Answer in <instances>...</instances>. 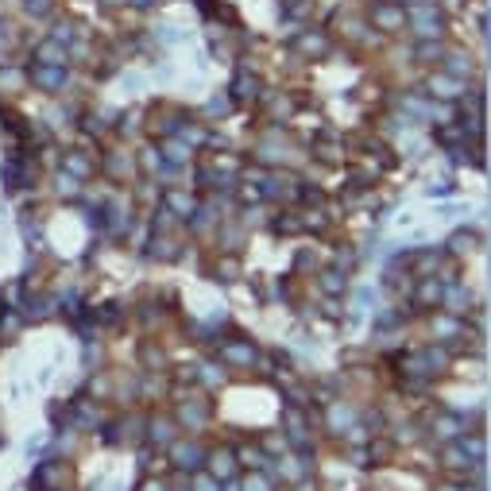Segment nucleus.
<instances>
[{
  "label": "nucleus",
  "mask_w": 491,
  "mask_h": 491,
  "mask_svg": "<svg viewBox=\"0 0 491 491\" xmlns=\"http://www.w3.org/2000/svg\"><path fill=\"white\" fill-rule=\"evenodd\" d=\"M244 491H271V483L256 472V476H248V480H244Z\"/></svg>",
  "instance_id": "22"
},
{
  "label": "nucleus",
  "mask_w": 491,
  "mask_h": 491,
  "mask_svg": "<svg viewBox=\"0 0 491 491\" xmlns=\"http://www.w3.org/2000/svg\"><path fill=\"white\" fill-rule=\"evenodd\" d=\"M449 244H452V252H472V244H476V236H472V232H457V236L449 240Z\"/></svg>",
  "instance_id": "20"
},
{
  "label": "nucleus",
  "mask_w": 491,
  "mask_h": 491,
  "mask_svg": "<svg viewBox=\"0 0 491 491\" xmlns=\"http://www.w3.org/2000/svg\"><path fill=\"white\" fill-rule=\"evenodd\" d=\"M201 379H206V383L213 387V383H221V379H225V372H221L217 363H206V368H201Z\"/></svg>",
  "instance_id": "21"
},
{
  "label": "nucleus",
  "mask_w": 491,
  "mask_h": 491,
  "mask_svg": "<svg viewBox=\"0 0 491 491\" xmlns=\"http://www.w3.org/2000/svg\"><path fill=\"white\" fill-rule=\"evenodd\" d=\"M59 194H66V197H78V178L62 170V174H59Z\"/></svg>",
  "instance_id": "18"
},
{
  "label": "nucleus",
  "mask_w": 491,
  "mask_h": 491,
  "mask_svg": "<svg viewBox=\"0 0 491 491\" xmlns=\"http://www.w3.org/2000/svg\"><path fill=\"white\" fill-rule=\"evenodd\" d=\"M206 461H209V472H213V480H228L236 472V457L228 449H221V452H206Z\"/></svg>",
  "instance_id": "4"
},
{
  "label": "nucleus",
  "mask_w": 491,
  "mask_h": 491,
  "mask_svg": "<svg viewBox=\"0 0 491 491\" xmlns=\"http://www.w3.org/2000/svg\"><path fill=\"white\" fill-rule=\"evenodd\" d=\"M348 422H352V410H348L344 403H333V410H329V425H333V430H344Z\"/></svg>",
  "instance_id": "13"
},
{
  "label": "nucleus",
  "mask_w": 491,
  "mask_h": 491,
  "mask_svg": "<svg viewBox=\"0 0 491 491\" xmlns=\"http://www.w3.org/2000/svg\"><path fill=\"white\" fill-rule=\"evenodd\" d=\"M167 209H174V213L190 217L194 213V197L186 194V190H167Z\"/></svg>",
  "instance_id": "9"
},
{
  "label": "nucleus",
  "mask_w": 491,
  "mask_h": 491,
  "mask_svg": "<svg viewBox=\"0 0 491 491\" xmlns=\"http://www.w3.org/2000/svg\"><path fill=\"white\" fill-rule=\"evenodd\" d=\"M441 290H445V286H437V279H425L422 290H418V302H422V305H437V302H441Z\"/></svg>",
  "instance_id": "11"
},
{
  "label": "nucleus",
  "mask_w": 491,
  "mask_h": 491,
  "mask_svg": "<svg viewBox=\"0 0 491 491\" xmlns=\"http://www.w3.org/2000/svg\"><path fill=\"white\" fill-rule=\"evenodd\" d=\"M206 461V449L197 441H178L174 445V464L178 468H197V464Z\"/></svg>",
  "instance_id": "3"
},
{
  "label": "nucleus",
  "mask_w": 491,
  "mask_h": 491,
  "mask_svg": "<svg viewBox=\"0 0 491 491\" xmlns=\"http://www.w3.org/2000/svg\"><path fill=\"white\" fill-rule=\"evenodd\" d=\"M275 228H279V232H298V228H302V221L286 217V221H275Z\"/></svg>",
  "instance_id": "25"
},
{
  "label": "nucleus",
  "mask_w": 491,
  "mask_h": 491,
  "mask_svg": "<svg viewBox=\"0 0 491 491\" xmlns=\"http://www.w3.org/2000/svg\"><path fill=\"white\" fill-rule=\"evenodd\" d=\"M194 491H221V488H217V480H213V476H197Z\"/></svg>",
  "instance_id": "24"
},
{
  "label": "nucleus",
  "mask_w": 491,
  "mask_h": 491,
  "mask_svg": "<svg viewBox=\"0 0 491 491\" xmlns=\"http://www.w3.org/2000/svg\"><path fill=\"white\" fill-rule=\"evenodd\" d=\"M298 47H302L305 54H325V50H329V43H325L321 35H302V39H298Z\"/></svg>",
  "instance_id": "14"
},
{
  "label": "nucleus",
  "mask_w": 491,
  "mask_h": 491,
  "mask_svg": "<svg viewBox=\"0 0 491 491\" xmlns=\"http://www.w3.org/2000/svg\"><path fill=\"white\" fill-rule=\"evenodd\" d=\"M174 433H170V422H151V441H159V445H167Z\"/></svg>",
  "instance_id": "17"
},
{
  "label": "nucleus",
  "mask_w": 491,
  "mask_h": 491,
  "mask_svg": "<svg viewBox=\"0 0 491 491\" xmlns=\"http://www.w3.org/2000/svg\"><path fill=\"white\" fill-rule=\"evenodd\" d=\"M433 430H441V437H445V441H449V437H457V430H461V422H457L452 414H445L441 422H433Z\"/></svg>",
  "instance_id": "16"
},
{
  "label": "nucleus",
  "mask_w": 491,
  "mask_h": 491,
  "mask_svg": "<svg viewBox=\"0 0 491 491\" xmlns=\"http://www.w3.org/2000/svg\"><path fill=\"white\" fill-rule=\"evenodd\" d=\"M143 491H167V483H159V480H148V483H143Z\"/></svg>",
  "instance_id": "29"
},
{
  "label": "nucleus",
  "mask_w": 491,
  "mask_h": 491,
  "mask_svg": "<svg viewBox=\"0 0 491 491\" xmlns=\"http://www.w3.org/2000/svg\"><path fill=\"white\" fill-rule=\"evenodd\" d=\"M28 12L31 16H47V0H28Z\"/></svg>",
  "instance_id": "26"
},
{
  "label": "nucleus",
  "mask_w": 491,
  "mask_h": 491,
  "mask_svg": "<svg viewBox=\"0 0 491 491\" xmlns=\"http://www.w3.org/2000/svg\"><path fill=\"white\" fill-rule=\"evenodd\" d=\"M163 151H167L170 163H186V159H190V148H186V143H167Z\"/></svg>",
  "instance_id": "19"
},
{
  "label": "nucleus",
  "mask_w": 491,
  "mask_h": 491,
  "mask_svg": "<svg viewBox=\"0 0 491 491\" xmlns=\"http://www.w3.org/2000/svg\"><path fill=\"white\" fill-rule=\"evenodd\" d=\"M461 78H445V74H441V78H433V93H437V97H445V101H457V97H461Z\"/></svg>",
  "instance_id": "8"
},
{
  "label": "nucleus",
  "mask_w": 491,
  "mask_h": 491,
  "mask_svg": "<svg viewBox=\"0 0 491 491\" xmlns=\"http://www.w3.org/2000/svg\"><path fill=\"white\" fill-rule=\"evenodd\" d=\"M209 112H228V101L225 97H213V101H209Z\"/></svg>",
  "instance_id": "27"
},
{
  "label": "nucleus",
  "mask_w": 491,
  "mask_h": 491,
  "mask_svg": "<svg viewBox=\"0 0 491 491\" xmlns=\"http://www.w3.org/2000/svg\"><path fill=\"white\" fill-rule=\"evenodd\" d=\"M221 360L225 363H252L256 360V348H252V341H228L225 348H221Z\"/></svg>",
  "instance_id": "5"
},
{
  "label": "nucleus",
  "mask_w": 491,
  "mask_h": 491,
  "mask_svg": "<svg viewBox=\"0 0 491 491\" xmlns=\"http://www.w3.org/2000/svg\"><path fill=\"white\" fill-rule=\"evenodd\" d=\"M344 283H348V275H344L341 267H329V271H325V275H321V286H325V290H329V294H337V290H344Z\"/></svg>",
  "instance_id": "10"
},
{
  "label": "nucleus",
  "mask_w": 491,
  "mask_h": 491,
  "mask_svg": "<svg viewBox=\"0 0 491 491\" xmlns=\"http://www.w3.org/2000/svg\"><path fill=\"white\" fill-rule=\"evenodd\" d=\"M418 59H441V47H437V43H422V47H418Z\"/></svg>",
  "instance_id": "23"
},
{
  "label": "nucleus",
  "mask_w": 491,
  "mask_h": 491,
  "mask_svg": "<svg viewBox=\"0 0 491 491\" xmlns=\"http://www.w3.org/2000/svg\"><path fill=\"white\" fill-rule=\"evenodd\" d=\"M66 174H74V178H86V174H89V163L81 159V151L66 155Z\"/></svg>",
  "instance_id": "15"
},
{
  "label": "nucleus",
  "mask_w": 491,
  "mask_h": 491,
  "mask_svg": "<svg viewBox=\"0 0 491 491\" xmlns=\"http://www.w3.org/2000/svg\"><path fill=\"white\" fill-rule=\"evenodd\" d=\"M240 461L252 464V468H263V464H271V461H267V452L259 449V445H244V449H240Z\"/></svg>",
  "instance_id": "12"
},
{
  "label": "nucleus",
  "mask_w": 491,
  "mask_h": 491,
  "mask_svg": "<svg viewBox=\"0 0 491 491\" xmlns=\"http://www.w3.org/2000/svg\"><path fill=\"white\" fill-rule=\"evenodd\" d=\"M449 70H452V74H464V59H461V54H452V59H449Z\"/></svg>",
  "instance_id": "28"
},
{
  "label": "nucleus",
  "mask_w": 491,
  "mask_h": 491,
  "mask_svg": "<svg viewBox=\"0 0 491 491\" xmlns=\"http://www.w3.org/2000/svg\"><path fill=\"white\" fill-rule=\"evenodd\" d=\"M441 491H461V488H441Z\"/></svg>",
  "instance_id": "30"
},
{
  "label": "nucleus",
  "mask_w": 491,
  "mask_h": 491,
  "mask_svg": "<svg viewBox=\"0 0 491 491\" xmlns=\"http://www.w3.org/2000/svg\"><path fill=\"white\" fill-rule=\"evenodd\" d=\"M410 20H414V31H418L422 39L441 35V16H437V8H430V4H414Z\"/></svg>",
  "instance_id": "1"
},
{
  "label": "nucleus",
  "mask_w": 491,
  "mask_h": 491,
  "mask_svg": "<svg viewBox=\"0 0 491 491\" xmlns=\"http://www.w3.org/2000/svg\"><path fill=\"white\" fill-rule=\"evenodd\" d=\"M31 78L39 81L43 89H59L62 81H66V70H62V66H43V62H39V66L31 70Z\"/></svg>",
  "instance_id": "6"
},
{
  "label": "nucleus",
  "mask_w": 491,
  "mask_h": 491,
  "mask_svg": "<svg viewBox=\"0 0 491 491\" xmlns=\"http://www.w3.org/2000/svg\"><path fill=\"white\" fill-rule=\"evenodd\" d=\"M372 20L379 23V28H387V31H391V28H399V23L406 20V12L399 8L394 0H379V4L372 8Z\"/></svg>",
  "instance_id": "2"
},
{
  "label": "nucleus",
  "mask_w": 491,
  "mask_h": 491,
  "mask_svg": "<svg viewBox=\"0 0 491 491\" xmlns=\"http://www.w3.org/2000/svg\"><path fill=\"white\" fill-rule=\"evenodd\" d=\"M232 93H236L240 101H256V97H259V81L252 78L248 70H240V74H236V86H232Z\"/></svg>",
  "instance_id": "7"
}]
</instances>
